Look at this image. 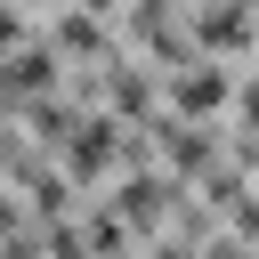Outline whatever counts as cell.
I'll return each instance as SVG.
<instances>
[{
  "label": "cell",
  "mask_w": 259,
  "mask_h": 259,
  "mask_svg": "<svg viewBox=\"0 0 259 259\" xmlns=\"http://www.w3.org/2000/svg\"><path fill=\"white\" fill-rule=\"evenodd\" d=\"M219 97H227V73H219V65H194V73L178 81V105H194V113H210Z\"/></svg>",
  "instance_id": "2"
},
{
  "label": "cell",
  "mask_w": 259,
  "mask_h": 259,
  "mask_svg": "<svg viewBox=\"0 0 259 259\" xmlns=\"http://www.w3.org/2000/svg\"><path fill=\"white\" fill-rule=\"evenodd\" d=\"M32 89H49V49H24V57H8V73H0V97H32Z\"/></svg>",
  "instance_id": "1"
},
{
  "label": "cell",
  "mask_w": 259,
  "mask_h": 259,
  "mask_svg": "<svg viewBox=\"0 0 259 259\" xmlns=\"http://www.w3.org/2000/svg\"><path fill=\"white\" fill-rule=\"evenodd\" d=\"M57 40H65V49H81V57H89V49H97V40H105V32H97V24H89V16H65V32H57Z\"/></svg>",
  "instance_id": "5"
},
{
  "label": "cell",
  "mask_w": 259,
  "mask_h": 259,
  "mask_svg": "<svg viewBox=\"0 0 259 259\" xmlns=\"http://www.w3.org/2000/svg\"><path fill=\"white\" fill-rule=\"evenodd\" d=\"M65 146H73V170H81V178L113 162V138H105V130H81V138H65Z\"/></svg>",
  "instance_id": "3"
},
{
  "label": "cell",
  "mask_w": 259,
  "mask_h": 259,
  "mask_svg": "<svg viewBox=\"0 0 259 259\" xmlns=\"http://www.w3.org/2000/svg\"><path fill=\"white\" fill-rule=\"evenodd\" d=\"M16 40H24V16H8V8H0V49H16Z\"/></svg>",
  "instance_id": "6"
},
{
  "label": "cell",
  "mask_w": 259,
  "mask_h": 259,
  "mask_svg": "<svg viewBox=\"0 0 259 259\" xmlns=\"http://www.w3.org/2000/svg\"><path fill=\"white\" fill-rule=\"evenodd\" d=\"M81 8H113V0H81Z\"/></svg>",
  "instance_id": "7"
},
{
  "label": "cell",
  "mask_w": 259,
  "mask_h": 259,
  "mask_svg": "<svg viewBox=\"0 0 259 259\" xmlns=\"http://www.w3.org/2000/svg\"><path fill=\"white\" fill-rule=\"evenodd\" d=\"M243 32H251V24H243V8H210V16H202V40H219V49H227V40H243Z\"/></svg>",
  "instance_id": "4"
}]
</instances>
